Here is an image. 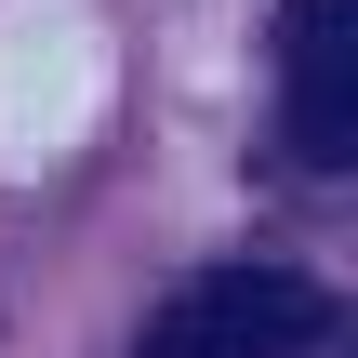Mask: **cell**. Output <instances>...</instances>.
<instances>
[{
	"instance_id": "6da1fadb",
	"label": "cell",
	"mask_w": 358,
	"mask_h": 358,
	"mask_svg": "<svg viewBox=\"0 0 358 358\" xmlns=\"http://www.w3.org/2000/svg\"><path fill=\"white\" fill-rule=\"evenodd\" d=\"M319 332H332L319 279H292V266H199L146 319V358H306Z\"/></svg>"
},
{
	"instance_id": "7a4b0ae2",
	"label": "cell",
	"mask_w": 358,
	"mask_h": 358,
	"mask_svg": "<svg viewBox=\"0 0 358 358\" xmlns=\"http://www.w3.org/2000/svg\"><path fill=\"white\" fill-rule=\"evenodd\" d=\"M279 146L306 173H358V27H292V106Z\"/></svg>"
},
{
	"instance_id": "3957f363",
	"label": "cell",
	"mask_w": 358,
	"mask_h": 358,
	"mask_svg": "<svg viewBox=\"0 0 358 358\" xmlns=\"http://www.w3.org/2000/svg\"><path fill=\"white\" fill-rule=\"evenodd\" d=\"M292 27H358V0H292Z\"/></svg>"
}]
</instances>
